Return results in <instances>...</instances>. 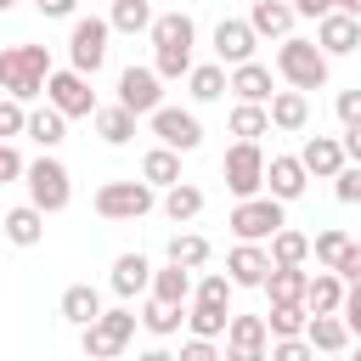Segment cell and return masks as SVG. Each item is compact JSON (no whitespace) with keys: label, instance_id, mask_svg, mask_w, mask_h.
Segmentation results:
<instances>
[{"label":"cell","instance_id":"6da1fadb","mask_svg":"<svg viewBox=\"0 0 361 361\" xmlns=\"http://www.w3.org/2000/svg\"><path fill=\"white\" fill-rule=\"evenodd\" d=\"M45 73H51V51L45 45H6L0 51V90L17 102L45 96Z\"/></svg>","mask_w":361,"mask_h":361},{"label":"cell","instance_id":"7a4b0ae2","mask_svg":"<svg viewBox=\"0 0 361 361\" xmlns=\"http://www.w3.org/2000/svg\"><path fill=\"white\" fill-rule=\"evenodd\" d=\"M327 51L316 39H299V34H282L276 39V73L293 85V90H322L327 85Z\"/></svg>","mask_w":361,"mask_h":361},{"label":"cell","instance_id":"3957f363","mask_svg":"<svg viewBox=\"0 0 361 361\" xmlns=\"http://www.w3.org/2000/svg\"><path fill=\"white\" fill-rule=\"evenodd\" d=\"M23 180H28V203L45 209V214H62L68 197H73V175H68V164L51 158V152H39L34 164H23Z\"/></svg>","mask_w":361,"mask_h":361},{"label":"cell","instance_id":"277c9868","mask_svg":"<svg viewBox=\"0 0 361 361\" xmlns=\"http://www.w3.org/2000/svg\"><path fill=\"white\" fill-rule=\"evenodd\" d=\"M130 338H135V310H102L96 322H85L79 327V350L90 355V361H113V355H124L130 350Z\"/></svg>","mask_w":361,"mask_h":361},{"label":"cell","instance_id":"5b68a950","mask_svg":"<svg viewBox=\"0 0 361 361\" xmlns=\"http://www.w3.org/2000/svg\"><path fill=\"white\" fill-rule=\"evenodd\" d=\"M288 203L282 197H271V192H254V197H237V209H231V237L237 243H265L276 226H288V214H282Z\"/></svg>","mask_w":361,"mask_h":361},{"label":"cell","instance_id":"8992f818","mask_svg":"<svg viewBox=\"0 0 361 361\" xmlns=\"http://www.w3.org/2000/svg\"><path fill=\"white\" fill-rule=\"evenodd\" d=\"M107 39H113L107 17H68V68L96 79V68L107 62Z\"/></svg>","mask_w":361,"mask_h":361},{"label":"cell","instance_id":"52a82bcc","mask_svg":"<svg viewBox=\"0 0 361 361\" xmlns=\"http://www.w3.org/2000/svg\"><path fill=\"white\" fill-rule=\"evenodd\" d=\"M45 102H51L62 118H90V113H96L90 73H79V68H51V73H45Z\"/></svg>","mask_w":361,"mask_h":361},{"label":"cell","instance_id":"ba28073f","mask_svg":"<svg viewBox=\"0 0 361 361\" xmlns=\"http://www.w3.org/2000/svg\"><path fill=\"white\" fill-rule=\"evenodd\" d=\"M152 186L147 180H107V186H96V214L102 220H141V214H152Z\"/></svg>","mask_w":361,"mask_h":361},{"label":"cell","instance_id":"9c48e42d","mask_svg":"<svg viewBox=\"0 0 361 361\" xmlns=\"http://www.w3.org/2000/svg\"><path fill=\"white\" fill-rule=\"evenodd\" d=\"M220 175H226V192H231V197L265 192V152H259V141H237V147L226 152Z\"/></svg>","mask_w":361,"mask_h":361},{"label":"cell","instance_id":"30bf717a","mask_svg":"<svg viewBox=\"0 0 361 361\" xmlns=\"http://www.w3.org/2000/svg\"><path fill=\"white\" fill-rule=\"evenodd\" d=\"M147 124H152V135L164 141V147H175V152H197L203 147V124H197V113H186V107H152L147 113Z\"/></svg>","mask_w":361,"mask_h":361},{"label":"cell","instance_id":"8fae6325","mask_svg":"<svg viewBox=\"0 0 361 361\" xmlns=\"http://www.w3.org/2000/svg\"><path fill=\"white\" fill-rule=\"evenodd\" d=\"M118 102H124L135 118H147V113L164 102V79H158V68H135V62H130V68L118 73Z\"/></svg>","mask_w":361,"mask_h":361},{"label":"cell","instance_id":"7c38bea8","mask_svg":"<svg viewBox=\"0 0 361 361\" xmlns=\"http://www.w3.org/2000/svg\"><path fill=\"white\" fill-rule=\"evenodd\" d=\"M265 344H271L265 316H231L226 322V355L231 361H265Z\"/></svg>","mask_w":361,"mask_h":361},{"label":"cell","instance_id":"4fadbf2b","mask_svg":"<svg viewBox=\"0 0 361 361\" xmlns=\"http://www.w3.org/2000/svg\"><path fill=\"white\" fill-rule=\"evenodd\" d=\"M316 45L327 51V56H350L355 45H361V17H350V11H322L316 17Z\"/></svg>","mask_w":361,"mask_h":361},{"label":"cell","instance_id":"5bb4252c","mask_svg":"<svg viewBox=\"0 0 361 361\" xmlns=\"http://www.w3.org/2000/svg\"><path fill=\"white\" fill-rule=\"evenodd\" d=\"M254 45H259V34L248 28V17H220V23H214V56H220L226 68L248 62V56H254Z\"/></svg>","mask_w":361,"mask_h":361},{"label":"cell","instance_id":"9a60e30c","mask_svg":"<svg viewBox=\"0 0 361 361\" xmlns=\"http://www.w3.org/2000/svg\"><path fill=\"white\" fill-rule=\"evenodd\" d=\"M305 186H310V175H305L299 152H293V158H288V152H271V158H265V192H271V197L293 203V197H305Z\"/></svg>","mask_w":361,"mask_h":361},{"label":"cell","instance_id":"2e32d148","mask_svg":"<svg viewBox=\"0 0 361 361\" xmlns=\"http://www.w3.org/2000/svg\"><path fill=\"white\" fill-rule=\"evenodd\" d=\"M299 164H305V175H316V180H333L350 158H344V147H338V135H305V147H299Z\"/></svg>","mask_w":361,"mask_h":361},{"label":"cell","instance_id":"e0dca14e","mask_svg":"<svg viewBox=\"0 0 361 361\" xmlns=\"http://www.w3.org/2000/svg\"><path fill=\"white\" fill-rule=\"evenodd\" d=\"M265 271H271L265 243H237V248L226 254V276H231V288H259Z\"/></svg>","mask_w":361,"mask_h":361},{"label":"cell","instance_id":"ac0fdd59","mask_svg":"<svg viewBox=\"0 0 361 361\" xmlns=\"http://www.w3.org/2000/svg\"><path fill=\"white\" fill-rule=\"evenodd\" d=\"M152 51H192V39H197V23L186 17V11H152Z\"/></svg>","mask_w":361,"mask_h":361},{"label":"cell","instance_id":"d6986e66","mask_svg":"<svg viewBox=\"0 0 361 361\" xmlns=\"http://www.w3.org/2000/svg\"><path fill=\"white\" fill-rule=\"evenodd\" d=\"M305 338H310V350H322V355L350 350V327H344L338 310H310V316H305Z\"/></svg>","mask_w":361,"mask_h":361},{"label":"cell","instance_id":"ffe728a7","mask_svg":"<svg viewBox=\"0 0 361 361\" xmlns=\"http://www.w3.org/2000/svg\"><path fill=\"white\" fill-rule=\"evenodd\" d=\"M226 90H237V102H271V90H276V79H271V68L265 62H237L231 73H226Z\"/></svg>","mask_w":361,"mask_h":361},{"label":"cell","instance_id":"44dd1931","mask_svg":"<svg viewBox=\"0 0 361 361\" xmlns=\"http://www.w3.org/2000/svg\"><path fill=\"white\" fill-rule=\"evenodd\" d=\"M293 23H299L293 0H254V11H248V28L259 39H282V34H293Z\"/></svg>","mask_w":361,"mask_h":361},{"label":"cell","instance_id":"7402d4cb","mask_svg":"<svg viewBox=\"0 0 361 361\" xmlns=\"http://www.w3.org/2000/svg\"><path fill=\"white\" fill-rule=\"evenodd\" d=\"M265 113H271V130H305L310 124V102H305V90H271V102H265Z\"/></svg>","mask_w":361,"mask_h":361},{"label":"cell","instance_id":"603a6c76","mask_svg":"<svg viewBox=\"0 0 361 361\" xmlns=\"http://www.w3.org/2000/svg\"><path fill=\"white\" fill-rule=\"evenodd\" d=\"M0 231H6V243H17V248H34V243L45 237V209H34V203H17V209H6Z\"/></svg>","mask_w":361,"mask_h":361},{"label":"cell","instance_id":"cb8c5ba5","mask_svg":"<svg viewBox=\"0 0 361 361\" xmlns=\"http://www.w3.org/2000/svg\"><path fill=\"white\" fill-rule=\"evenodd\" d=\"M107 282H113L118 299H135V293H147V282H152V259H147V254H118Z\"/></svg>","mask_w":361,"mask_h":361},{"label":"cell","instance_id":"d4e9b609","mask_svg":"<svg viewBox=\"0 0 361 361\" xmlns=\"http://www.w3.org/2000/svg\"><path fill=\"white\" fill-rule=\"evenodd\" d=\"M23 135H28L34 147H45V152H56V147H62V135H68V118H62V113H56V107L45 102V107H34V113H28V124H23Z\"/></svg>","mask_w":361,"mask_h":361},{"label":"cell","instance_id":"484cf974","mask_svg":"<svg viewBox=\"0 0 361 361\" xmlns=\"http://www.w3.org/2000/svg\"><path fill=\"white\" fill-rule=\"evenodd\" d=\"M90 118H96V135H102L107 147H130V141H135V113H130L124 102H113V107H96Z\"/></svg>","mask_w":361,"mask_h":361},{"label":"cell","instance_id":"4316f807","mask_svg":"<svg viewBox=\"0 0 361 361\" xmlns=\"http://www.w3.org/2000/svg\"><path fill=\"white\" fill-rule=\"evenodd\" d=\"M147 293H152V299H164V305H192V271L169 259L164 271H152V282H147Z\"/></svg>","mask_w":361,"mask_h":361},{"label":"cell","instance_id":"83f0119b","mask_svg":"<svg viewBox=\"0 0 361 361\" xmlns=\"http://www.w3.org/2000/svg\"><path fill=\"white\" fill-rule=\"evenodd\" d=\"M164 214H169L175 226H192V220L203 214V186H192V180L164 186Z\"/></svg>","mask_w":361,"mask_h":361},{"label":"cell","instance_id":"f1b7e54d","mask_svg":"<svg viewBox=\"0 0 361 361\" xmlns=\"http://www.w3.org/2000/svg\"><path fill=\"white\" fill-rule=\"evenodd\" d=\"M265 254H271V265H305V259H310V237L293 231V226H276V231L265 237Z\"/></svg>","mask_w":361,"mask_h":361},{"label":"cell","instance_id":"f546056e","mask_svg":"<svg viewBox=\"0 0 361 361\" xmlns=\"http://www.w3.org/2000/svg\"><path fill=\"white\" fill-rule=\"evenodd\" d=\"M338 305H344V276L322 265V271L305 282V310H338Z\"/></svg>","mask_w":361,"mask_h":361},{"label":"cell","instance_id":"4dcf8cb0","mask_svg":"<svg viewBox=\"0 0 361 361\" xmlns=\"http://www.w3.org/2000/svg\"><path fill=\"white\" fill-rule=\"evenodd\" d=\"M96 316H102V293H96L90 282H73V288H62V322L85 327V322H96Z\"/></svg>","mask_w":361,"mask_h":361},{"label":"cell","instance_id":"1f68e13d","mask_svg":"<svg viewBox=\"0 0 361 361\" xmlns=\"http://www.w3.org/2000/svg\"><path fill=\"white\" fill-rule=\"evenodd\" d=\"M186 90H192V102H220L226 96V62H192Z\"/></svg>","mask_w":361,"mask_h":361},{"label":"cell","instance_id":"d6a6232c","mask_svg":"<svg viewBox=\"0 0 361 361\" xmlns=\"http://www.w3.org/2000/svg\"><path fill=\"white\" fill-rule=\"evenodd\" d=\"M141 180H147V186H175V180H180V152L158 141V147L141 158Z\"/></svg>","mask_w":361,"mask_h":361},{"label":"cell","instance_id":"836d02e7","mask_svg":"<svg viewBox=\"0 0 361 361\" xmlns=\"http://www.w3.org/2000/svg\"><path fill=\"white\" fill-rule=\"evenodd\" d=\"M209 254H214V243H209L203 231H175V237H169V259L186 265V271H203Z\"/></svg>","mask_w":361,"mask_h":361},{"label":"cell","instance_id":"e575fe53","mask_svg":"<svg viewBox=\"0 0 361 361\" xmlns=\"http://www.w3.org/2000/svg\"><path fill=\"white\" fill-rule=\"evenodd\" d=\"M305 282H310V271H305V265H271L259 288H265L271 299H282V305H288V299H305Z\"/></svg>","mask_w":361,"mask_h":361},{"label":"cell","instance_id":"d590c367","mask_svg":"<svg viewBox=\"0 0 361 361\" xmlns=\"http://www.w3.org/2000/svg\"><path fill=\"white\" fill-rule=\"evenodd\" d=\"M231 135H237V141H259V135H271V113H265V102H237V107H231Z\"/></svg>","mask_w":361,"mask_h":361},{"label":"cell","instance_id":"8d00e7d4","mask_svg":"<svg viewBox=\"0 0 361 361\" xmlns=\"http://www.w3.org/2000/svg\"><path fill=\"white\" fill-rule=\"evenodd\" d=\"M141 327H147L152 338H169V333H180V327H186V305H164V299H147V310H141Z\"/></svg>","mask_w":361,"mask_h":361},{"label":"cell","instance_id":"74e56055","mask_svg":"<svg viewBox=\"0 0 361 361\" xmlns=\"http://www.w3.org/2000/svg\"><path fill=\"white\" fill-rule=\"evenodd\" d=\"M226 322H231V305H203V299H192V305H186V327H192V333H203V338H220V333H226Z\"/></svg>","mask_w":361,"mask_h":361},{"label":"cell","instance_id":"f35d334b","mask_svg":"<svg viewBox=\"0 0 361 361\" xmlns=\"http://www.w3.org/2000/svg\"><path fill=\"white\" fill-rule=\"evenodd\" d=\"M107 23H113V34H147L152 28V6L147 0H113Z\"/></svg>","mask_w":361,"mask_h":361},{"label":"cell","instance_id":"ab89813d","mask_svg":"<svg viewBox=\"0 0 361 361\" xmlns=\"http://www.w3.org/2000/svg\"><path fill=\"white\" fill-rule=\"evenodd\" d=\"M305 299H271V310H265V327H271V338H282V333H305Z\"/></svg>","mask_w":361,"mask_h":361},{"label":"cell","instance_id":"60d3db41","mask_svg":"<svg viewBox=\"0 0 361 361\" xmlns=\"http://www.w3.org/2000/svg\"><path fill=\"white\" fill-rule=\"evenodd\" d=\"M350 243H355L350 231H338V226H327V231H316V237H310V259L333 271V265L344 259V248H350Z\"/></svg>","mask_w":361,"mask_h":361},{"label":"cell","instance_id":"b9f144b4","mask_svg":"<svg viewBox=\"0 0 361 361\" xmlns=\"http://www.w3.org/2000/svg\"><path fill=\"white\" fill-rule=\"evenodd\" d=\"M192 299H203V305H231V276H226V271H209L203 282H192Z\"/></svg>","mask_w":361,"mask_h":361},{"label":"cell","instance_id":"7bdbcfd3","mask_svg":"<svg viewBox=\"0 0 361 361\" xmlns=\"http://www.w3.org/2000/svg\"><path fill=\"white\" fill-rule=\"evenodd\" d=\"M23 124H28V102H17V96H6V90H0V141L23 135Z\"/></svg>","mask_w":361,"mask_h":361},{"label":"cell","instance_id":"ee69618b","mask_svg":"<svg viewBox=\"0 0 361 361\" xmlns=\"http://www.w3.org/2000/svg\"><path fill=\"white\" fill-rule=\"evenodd\" d=\"M152 68H158V79H186L192 73V51H152Z\"/></svg>","mask_w":361,"mask_h":361},{"label":"cell","instance_id":"f6af8a7d","mask_svg":"<svg viewBox=\"0 0 361 361\" xmlns=\"http://www.w3.org/2000/svg\"><path fill=\"white\" fill-rule=\"evenodd\" d=\"M333 197H338V203H361V164H344V169L333 175Z\"/></svg>","mask_w":361,"mask_h":361},{"label":"cell","instance_id":"bcb514c9","mask_svg":"<svg viewBox=\"0 0 361 361\" xmlns=\"http://www.w3.org/2000/svg\"><path fill=\"white\" fill-rule=\"evenodd\" d=\"M338 316H344L350 338H361V282H344V305H338Z\"/></svg>","mask_w":361,"mask_h":361},{"label":"cell","instance_id":"7dc6e473","mask_svg":"<svg viewBox=\"0 0 361 361\" xmlns=\"http://www.w3.org/2000/svg\"><path fill=\"white\" fill-rule=\"evenodd\" d=\"M333 113H338V124H361V85H355V90H338Z\"/></svg>","mask_w":361,"mask_h":361},{"label":"cell","instance_id":"c3c4849f","mask_svg":"<svg viewBox=\"0 0 361 361\" xmlns=\"http://www.w3.org/2000/svg\"><path fill=\"white\" fill-rule=\"evenodd\" d=\"M6 180H23V152L11 147V141H0V186Z\"/></svg>","mask_w":361,"mask_h":361},{"label":"cell","instance_id":"681fc988","mask_svg":"<svg viewBox=\"0 0 361 361\" xmlns=\"http://www.w3.org/2000/svg\"><path fill=\"white\" fill-rule=\"evenodd\" d=\"M180 361H214V338H203V333H192V338L180 344Z\"/></svg>","mask_w":361,"mask_h":361},{"label":"cell","instance_id":"f907efd6","mask_svg":"<svg viewBox=\"0 0 361 361\" xmlns=\"http://www.w3.org/2000/svg\"><path fill=\"white\" fill-rule=\"evenodd\" d=\"M333 271H338L344 282H361V243H350V248H344V259H338Z\"/></svg>","mask_w":361,"mask_h":361},{"label":"cell","instance_id":"816d5d0a","mask_svg":"<svg viewBox=\"0 0 361 361\" xmlns=\"http://www.w3.org/2000/svg\"><path fill=\"white\" fill-rule=\"evenodd\" d=\"M338 147H344V158H350V164H361V124H344Z\"/></svg>","mask_w":361,"mask_h":361},{"label":"cell","instance_id":"f5cc1de1","mask_svg":"<svg viewBox=\"0 0 361 361\" xmlns=\"http://www.w3.org/2000/svg\"><path fill=\"white\" fill-rule=\"evenodd\" d=\"M79 0H39V17H73Z\"/></svg>","mask_w":361,"mask_h":361},{"label":"cell","instance_id":"db71d44e","mask_svg":"<svg viewBox=\"0 0 361 361\" xmlns=\"http://www.w3.org/2000/svg\"><path fill=\"white\" fill-rule=\"evenodd\" d=\"M338 11H350V17H361V0H338Z\"/></svg>","mask_w":361,"mask_h":361},{"label":"cell","instance_id":"11a10c76","mask_svg":"<svg viewBox=\"0 0 361 361\" xmlns=\"http://www.w3.org/2000/svg\"><path fill=\"white\" fill-rule=\"evenodd\" d=\"M11 6H17V0H0V11H11Z\"/></svg>","mask_w":361,"mask_h":361},{"label":"cell","instance_id":"9f6ffc18","mask_svg":"<svg viewBox=\"0 0 361 361\" xmlns=\"http://www.w3.org/2000/svg\"><path fill=\"white\" fill-rule=\"evenodd\" d=\"M34 6H39V0H34Z\"/></svg>","mask_w":361,"mask_h":361}]
</instances>
